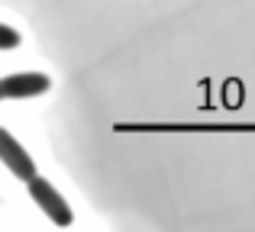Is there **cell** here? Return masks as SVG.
<instances>
[{"mask_svg": "<svg viewBox=\"0 0 255 232\" xmlns=\"http://www.w3.org/2000/svg\"><path fill=\"white\" fill-rule=\"evenodd\" d=\"M0 100H3V90H0Z\"/></svg>", "mask_w": 255, "mask_h": 232, "instance_id": "cell-5", "label": "cell"}, {"mask_svg": "<svg viewBox=\"0 0 255 232\" xmlns=\"http://www.w3.org/2000/svg\"><path fill=\"white\" fill-rule=\"evenodd\" d=\"M52 87V81L39 71H19V75H10L0 81V90L10 100H29V97H39Z\"/></svg>", "mask_w": 255, "mask_h": 232, "instance_id": "cell-2", "label": "cell"}, {"mask_svg": "<svg viewBox=\"0 0 255 232\" xmlns=\"http://www.w3.org/2000/svg\"><path fill=\"white\" fill-rule=\"evenodd\" d=\"M29 194H32V200H36V207L45 213V220H52L55 226H71L75 223V213H71V207H68V200H65L62 194H58L55 187H52L45 177H39V174H32L29 181Z\"/></svg>", "mask_w": 255, "mask_h": 232, "instance_id": "cell-1", "label": "cell"}, {"mask_svg": "<svg viewBox=\"0 0 255 232\" xmlns=\"http://www.w3.org/2000/svg\"><path fill=\"white\" fill-rule=\"evenodd\" d=\"M16 45H19V32L0 23V49H16Z\"/></svg>", "mask_w": 255, "mask_h": 232, "instance_id": "cell-4", "label": "cell"}, {"mask_svg": "<svg viewBox=\"0 0 255 232\" xmlns=\"http://www.w3.org/2000/svg\"><path fill=\"white\" fill-rule=\"evenodd\" d=\"M0 161H3L6 168H10V174L19 177V181H29V177L36 174V161H32L29 152H26L6 129H0Z\"/></svg>", "mask_w": 255, "mask_h": 232, "instance_id": "cell-3", "label": "cell"}]
</instances>
